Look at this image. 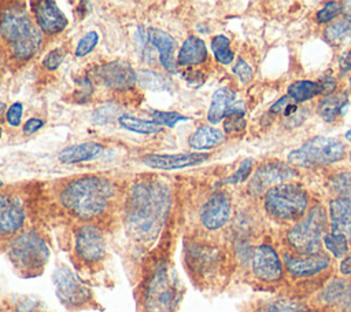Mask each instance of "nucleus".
Listing matches in <instances>:
<instances>
[{
    "instance_id": "1",
    "label": "nucleus",
    "mask_w": 351,
    "mask_h": 312,
    "mask_svg": "<svg viewBox=\"0 0 351 312\" xmlns=\"http://www.w3.org/2000/svg\"><path fill=\"white\" fill-rule=\"evenodd\" d=\"M170 210V190L159 180L136 183L125 206V223L129 234L141 241H154Z\"/></svg>"
},
{
    "instance_id": "2",
    "label": "nucleus",
    "mask_w": 351,
    "mask_h": 312,
    "mask_svg": "<svg viewBox=\"0 0 351 312\" xmlns=\"http://www.w3.org/2000/svg\"><path fill=\"white\" fill-rule=\"evenodd\" d=\"M114 195L112 184L99 176H84L70 181L60 192L64 208L81 219H92L107 208Z\"/></svg>"
},
{
    "instance_id": "3",
    "label": "nucleus",
    "mask_w": 351,
    "mask_h": 312,
    "mask_svg": "<svg viewBox=\"0 0 351 312\" xmlns=\"http://www.w3.org/2000/svg\"><path fill=\"white\" fill-rule=\"evenodd\" d=\"M0 36L11 54L19 59H30L41 47L43 33L33 23L23 7L10 5L0 12Z\"/></svg>"
},
{
    "instance_id": "4",
    "label": "nucleus",
    "mask_w": 351,
    "mask_h": 312,
    "mask_svg": "<svg viewBox=\"0 0 351 312\" xmlns=\"http://www.w3.org/2000/svg\"><path fill=\"white\" fill-rule=\"evenodd\" d=\"M180 285L176 274L160 264L147 282L143 302L147 312H174L180 301Z\"/></svg>"
},
{
    "instance_id": "5",
    "label": "nucleus",
    "mask_w": 351,
    "mask_h": 312,
    "mask_svg": "<svg viewBox=\"0 0 351 312\" xmlns=\"http://www.w3.org/2000/svg\"><path fill=\"white\" fill-rule=\"evenodd\" d=\"M306 191L292 183H280L265 192V208L278 220H295L304 214L307 208Z\"/></svg>"
},
{
    "instance_id": "6",
    "label": "nucleus",
    "mask_w": 351,
    "mask_h": 312,
    "mask_svg": "<svg viewBox=\"0 0 351 312\" xmlns=\"http://www.w3.org/2000/svg\"><path fill=\"white\" fill-rule=\"evenodd\" d=\"M344 144L335 137H313L288 154V161L298 166H317L343 159Z\"/></svg>"
},
{
    "instance_id": "7",
    "label": "nucleus",
    "mask_w": 351,
    "mask_h": 312,
    "mask_svg": "<svg viewBox=\"0 0 351 312\" xmlns=\"http://www.w3.org/2000/svg\"><path fill=\"white\" fill-rule=\"evenodd\" d=\"M325 227L326 214L321 206H315L288 231V242L300 254H315L319 250Z\"/></svg>"
},
{
    "instance_id": "8",
    "label": "nucleus",
    "mask_w": 351,
    "mask_h": 312,
    "mask_svg": "<svg viewBox=\"0 0 351 312\" xmlns=\"http://www.w3.org/2000/svg\"><path fill=\"white\" fill-rule=\"evenodd\" d=\"M10 258L21 271H38L48 261L49 249L38 234L27 231L12 241Z\"/></svg>"
},
{
    "instance_id": "9",
    "label": "nucleus",
    "mask_w": 351,
    "mask_h": 312,
    "mask_svg": "<svg viewBox=\"0 0 351 312\" xmlns=\"http://www.w3.org/2000/svg\"><path fill=\"white\" fill-rule=\"evenodd\" d=\"M56 294L60 301L69 305H81L90 298L89 289L66 265H60L52 275Z\"/></svg>"
},
{
    "instance_id": "10",
    "label": "nucleus",
    "mask_w": 351,
    "mask_h": 312,
    "mask_svg": "<svg viewBox=\"0 0 351 312\" xmlns=\"http://www.w3.org/2000/svg\"><path fill=\"white\" fill-rule=\"evenodd\" d=\"M296 176L293 168L281 161H269L258 166L250 181V191L254 195H261L266 188H271L274 183L284 181Z\"/></svg>"
},
{
    "instance_id": "11",
    "label": "nucleus",
    "mask_w": 351,
    "mask_h": 312,
    "mask_svg": "<svg viewBox=\"0 0 351 312\" xmlns=\"http://www.w3.org/2000/svg\"><path fill=\"white\" fill-rule=\"evenodd\" d=\"M97 76L106 87L115 91L130 89L137 81L136 71L123 60H112L101 65L97 70Z\"/></svg>"
},
{
    "instance_id": "12",
    "label": "nucleus",
    "mask_w": 351,
    "mask_h": 312,
    "mask_svg": "<svg viewBox=\"0 0 351 312\" xmlns=\"http://www.w3.org/2000/svg\"><path fill=\"white\" fill-rule=\"evenodd\" d=\"M75 250L89 263L99 261L106 254V242L101 231L95 225H82L75 234Z\"/></svg>"
},
{
    "instance_id": "13",
    "label": "nucleus",
    "mask_w": 351,
    "mask_h": 312,
    "mask_svg": "<svg viewBox=\"0 0 351 312\" xmlns=\"http://www.w3.org/2000/svg\"><path fill=\"white\" fill-rule=\"evenodd\" d=\"M208 158L207 153H178V154H147L141 157V162L152 169L173 170L193 166L204 162Z\"/></svg>"
},
{
    "instance_id": "14",
    "label": "nucleus",
    "mask_w": 351,
    "mask_h": 312,
    "mask_svg": "<svg viewBox=\"0 0 351 312\" xmlns=\"http://www.w3.org/2000/svg\"><path fill=\"white\" fill-rule=\"evenodd\" d=\"M230 213V198L225 192H217L211 195L202 206L200 220L207 230H218L229 221Z\"/></svg>"
},
{
    "instance_id": "15",
    "label": "nucleus",
    "mask_w": 351,
    "mask_h": 312,
    "mask_svg": "<svg viewBox=\"0 0 351 312\" xmlns=\"http://www.w3.org/2000/svg\"><path fill=\"white\" fill-rule=\"evenodd\" d=\"M254 274L263 282H277L282 276V265L277 252L270 245H259L252 257Z\"/></svg>"
},
{
    "instance_id": "16",
    "label": "nucleus",
    "mask_w": 351,
    "mask_h": 312,
    "mask_svg": "<svg viewBox=\"0 0 351 312\" xmlns=\"http://www.w3.org/2000/svg\"><path fill=\"white\" fill-rule=\"evenodd\" d=\"M25 221L22 202L10 194H0V235H11L21 230Z\"/></svg>"
},
{
    "instance_id": "17",
    "label": "nucleus",
    "mask_w": 351,
    "mask_h": 312,
    "mask_svg": "<svg viewBox=\"0 0 351 312\" xmlns=\"http://www.w3.org/2000/svg\"><path fill=\"white\" fill-rule=\"evenodd\" d=\"M36 21L45 34H56L67 26V18L52 0H41L36 3Z\"/></svg>"
},
{
    "instance_id": "18",
    "label": "nucleus",
    "mask_w": 351,
    "mask_h": 312,
    "mask_svg": "<svg viewBox=\"0 0 351 312\" xmlns=\"http://www.w3.org/2000/svg\"><path fill=\"white\" fill-rule=\"evenodd\" d=\"M284 260H285V267H287L288 272L291 275L299 276V278L315 275V274L326 269L330 264L329 257H326L325 254H321V253L310 254L303 258H296L289 254H285Z\"/></svg>"
},
{
    "instance_id": "19",
    "label": "nucleus",
    "mask_w": 351,
    "mask_h": 312,
    "mask_svg": "<svg viewBox=\"0 0 351 312\" xmlns=\"http://www.w3.org/2000/svg\"><path fill=\"white\" fill-rule=\"evenodd\" d=\"M147 38L149 44L158 49L159 62L163 66V69L169 73H176L177 59L174 58V51H176L174 38L169 33L160 29H149L147 32Z\"/></svg>"
},
{
    "instance_id": "20",
    "label": "nucleus",
    "mask_w": 351,
    "mask_h": 312,
    "mask_svg": "<svg viewBox=\"0 0 351 312\" xmlns=\"http://www.w3.org/2000/svg\"><path fill=\"white\" fill-rule=\"evenodd\" d=\"M330 227L335 234H341L351 241V201L347 198H335L329 202Z\"/></svg>"
},
{
    "instance_id": "21",
    "label": "nucleus",
    "mask_w": 351,
    "mask_h": 312,
    "mask_svg": "<svg viewBox=\"0 0 351 312\" xmlns=\"http://www.w3.org/2000/svg\"><path fill=\"white\" fill-rule=\"evenodd\" d=\"M103 151V146L96 142H85L80 144H73L69 147H64L59 155L58 159L62 164H78V162H86L93 158H96Z\"/></svg>"
},
{
    "instance_id": "22",
    "label": "nucleus",
    "mask_w": 351,
    "mask_h": 312,
    "mask_svg": "<svg viewBox=\"0 0 351 312\" xmlns=\"http://www.w3.org/2000/svg\"><path fill=\"white\" fill-rule=\"evenodd\" d=\"M207 59V47L204 41L196 36H189L181 45L177 55L178 66L200 65Z\"/></svg>"
},
{
    "instance_id": "23",
    "label": "nucleus",
    "mask_w": 351,
    "mask_h": 312,
    "mask_svg": "<svg viewBox=\"0 0 351 312\" xmlns=\"http://www.w3.org/2000/svg\"><path fill=\"white\" fill-rule=\"evenodd\" d=\"M236 100V92L228 87L219 88L213 93L211 103L207 111V120L211 124H218L226 115L228 109Z\"/></svg>"
},
{
    "instance_id": "24",
    "label": "nucleus",
    "mask_w": 351,
    "mask_h": 312,
    "mask_svg": "<svg viewBox=\"0 0 351 312\" xmlns=\"http://www.w3.org/2000/svg\"><path fill=\"white\" fill-rule=\"evenodd\" d=\"M225 140V135L222 131L203 125L199 126L188 139V144L193 150H208L214 148Z\"/></svg>"
},
{
    "instance_id": "25",
    "label": "nucleus",
    "mask_w": 351,
    "mask_h": 312,
    "mask_svg": "<svg viewBox=\"0 0 351 312\" xmlns=\"http://www.w3.org/2000/svg\"><path fill=\"white\" fill-rule=\"evenodd\" d=\"M347 107H348V95L347 92H341V93L325 96L318 103V113L324 121L333 122L339 117L344 115Z\"/></svg>"
},
{
    "instance_id": "26",
    "label": "nucleus",
    "mask_w": 351,
    "mask_h": 312,
    "mask_svg": "<svg viewBox=\"0 0 351 312\" xmlns=\"http://www.w3.org/2000/svg\"><path fill=\"white\" fill-rule=\"evenodd\" d=\"M318 93H322V87L319 82L315 81H308V80H300V81H293L287 91V95L293 100V102H306Z\"/></svg>"
},
{
    "instance_id": "27",
    "label": "nucleus",
    "mask_w": 351,
    "mask_h": 312,
    "mask_svg": "<svg viewBox=\"0 0 351 312\" xmlns=\"http://www.w3.org/2000/svg\"><path fill=\"white\" fill-rule=\"evenodd\" d=\"M322 298L328 304H347L351 300V287L347 280L335 279L324 289Z\"/></svg>"
},
{
    "instance_id": "28",
    "label": "nucleus",
    "mask_w": 351,
    "mask_h": 312,
    "mask_svg": "<svg viewBox=\"0 0 351 312\" xmlns=\"http://www.w3.org/2000/svg\"><path fill=\"white\" fill-rule=\"evenodd\" d=\"M118 122L123 129L136 132V133H143V135L158 133L162 131V126H159L152 120H143L132 115H119Z\"/></svg>"
},
{
    "instance_id": "29",
    "label": "nucleus",
    "mask_w": 351,
    "mask_h": 312,
    "mask_svg": "<svg viewBox=\"0 0 351 312\" xmlns=\"http://www.w3.org/2000/svg\"><path fill=\"white\" fill-rule=\"evenodd\" d=\"M211 51L215 59L222 65H229L233 60V51L230 48V41L226 36L218 34L211 40Z\"/></svg>"
},
{
    "instance_id": "30",
    "label": "nucleus",
    "mask_w": 351,
    "mask_h": 312,
    "mask_svg": "<svg viewBox=\"0 0 351 312\" xmlns=\"http://www.w3.org/2000/svg\"><path fill=\"white\" fill-rule=\"evenodd\" d=\"M324 245L325 247L332 253L333 257L336 258H344L347 252H348V239L343 236L341 234H325L324 238Z\"/></svg>"
},
{
    "instance_id": "31",
    "label": "nucleus",
    "mask_w": 351,
    "mask_h": 312,
    "mask_svg": "<svg viewBox=\"0 0 351 312\" xmlns=\"http://www.w3.org/2000/svg\"><path fill=\"white\" fill-rule=\"evenodd\" d=\"M258 312H310L300 302L289 301V300H274L263 304Z\"/></svg>"
},
{
    "instance_id": "32",
    "label": "nucleus",
    "mask_w": 351,
    "mask_h": 312,
    "mask_svg": "<svg viewBox=\"0 0 351 312\" xmlns=\"http://www.w3.org/2000/svg\"><path fill=\"white\" fill-rule=\"evenodd\" d=\"M351 30V19L344 16L332 22L326 29H325V37L329 41H340L347 33Z\"/></svg>"
},
{
    "instance_id": "33",
    "label": "nucleus",
    "mask_w": 351,
    "mask_h": 312,
    "mask_svg": "<svg viewBox=\"0 0 351 312\" xmlns=\"http://www.w3.org/2000/svg\"><path fill=\"white\" fill-rule=\"evenodd\" d=\"M137 82L149 89H165L166 84H169L159 74H156L154 71H147V70H143L137 74Z\"/></svg>"
},
{
    "instance_id": "34",
    "label": "nucleus",
    "mask_w": 351,
    "mask_h": 312,
    "mask_svg": "<svg viewBox=\"0 0 351 312\" xmlns=\"http://www.w3.org/2000/svg\"><path fill=\"white\" fill-rule=\"evenodd\" d=\"M186 120L188 117H184L176 111H158V110L152 111V121L156 122L159 126L174 128L177 122L186 121Z\"/></svg>"
},
{
    "instance_id": "35",
    "label": "nucleus",
    "mask_w": 351,
    "mask_h": 312,
    "mask_svg": "<svg viewBox=\"0 0 351 312\" xmlns=\"http://www.w3.org/2000/svg\"><path fill=\"white\" fill-rule=\"evenodd\" d=\"M252 165H254V161L251 158L244 159L240 164V166L230 176H228L226 179L222 180V183L223 184H237V183L244 181L250 176V173L252 170Z\"/></svg>"
},
{
    "instance_id": "36",
    "label": "nucleus",
    "mask_w": 351,
    "mask_h": 312,
    "mask_svg": "<svg viewBox=\"0 0 351 312\" xmlns=\"http://www.w3.org/2000/svg\"><path fill=\"white\" fill-rule=\"evenodd\" d=\"M97 41H99V34H97V32H95V30L88 32V33H86L85 36H82L81 40L78 41V44H77V47H75V56L82 58V56L88 55V54L96 47Z\"/></svg>"
},
{
    "instance_id": "37",
    "label": "nucleus",
    "mask_w": 351,
    "mask_h": 312,
    "mask_svg": "<svg viewBox=\"0 0 351 312\" xmlns=\"http://www.w3.org/2000/svg\"><path fill=\"white\" fill-rule=\"evenodd\" d=\"M343 1H330L325 4V7L317 12V22L325 23L337 18L340 12H343Z\"/></svg>"
},
{
    "instance_id": "38",
    "label": "nucleus",
    "mask_w": 351,
    "mask_h": 312,
    "mask_svg": "<svg viewBox=\"0 0 351 312\" xmlns=\"http://www.w3.org/2000/svg\"><path fill=\"white\" fill-rule=\"evenodd\" d=\"M330 186L336 192H340L343 197L351 201V173H340L330 179Z\"/></svg>"
},
{
    "instance_id": "39",
    "label": "nucleus",
    "mask_w": 351,
    "mask_h": 312,
    "mask_svg": "<svg viewBox=\"0 0 351 312\" xmlns=\"http://www.w3.org/2000/svg\"><path fill=\"white\" fill-rule=\"evenodd\" d=\"M118 115V109L114 104H104L93 113V121L97 124H107Z\"/></svg>"
},
{
    "instance_id": "40",
    "label": "nucleus",
    "mask_w": 351,
    "mask_h": 312,
    "mask_svg": "<svg viewBox=\"0 0 351 312\" xmlns=\"http://www.w3.org/2000/svg\"><path fill=\"white\" fill-rule=\"evenodd\" d=\"M63 59H64V51L62 48H55L44 56L43 65L48 70H55L62 65Z\"/></svg>"
},
{
    "instance_id": "41",
    "label": "nucleus",
    "mask_w": 351,
    "mask_h": 312,
    "mask_svg": "<svg viewBox=\"0 0 351 312\" xmlns=\"http://www.w3.org/2000/svg\"><path fill=\"white\" fill-rule=\"evenodd\" d=\"M22 113H23V107L21 102H15L12 103L5 113V120L11 126H18L21 124L22 120Z\"/></svg>"
},
{
    "instance_id": "42",
    "label": "nucleus",
    "mask_w": 351,
    "mask_h": 312,
    "mask_svg": "<svg viewBox=\"0 0 351 312\" xmlns=\"http://www.w3.org/2000/svg\"><path fill=\"white\" fill-rule=\"evenodd\" d=\"M233 73H234L243 82H248V81L252 78V74H254L252 67H251L247 62H244L243 59H239V60L236 62V65L233 66Z\"/></svg>"
},
{
    "instance_id": "43",
    "label": "nucleus",
    "mask_w": 351,
    "mask_h": 312,
    "mask_svg": "<svg viewBox=\"0 0 351 312\" xmlns=\"http://www.w3.org/2000/svg\"><path fill=\"white\" fill-rule=\"evenodd\" d=\"M223 128L226 133H234V132H240L245 128V121L243 117L239 115H232V117H226L225 122H223Z\"/></svg>"
},
{
    "instance_id": "44",
    "label": "nucleus",
    "mask_w": 351,
    "mask_h": 312,
    "mask_svg": "<svg viewBox=\"0 0 351 312\" xmlns=\"http://www.w3.org/2000/svg\"><path fill=\"white\" fill-rule=\"evenodd\" d=\"M43 125H44V121H43V120L36 118V117H32V118H29V120L23 124V133L32 135V133L37 132Z\"/></svg>"
},
{
    "instance_id": "45",
    "label": "nucleus",
    "mask_w": 351,
    "mask_h": 312,
    "mask_svg": "<svg viewBox=\"0 0 351 312\" xmlns=\"http://www.w3.org/2000/svg\"><path fill=\"white\" fill-rule=\"evenodd\" d=\"M318 82L322 87V93H326V96L332 95V92L336 89V80L332 76H324Z\"/></svg>"
},
{
    "instance_id": "46",
    "label": "nucleus",
    "mask_w": 351,
    "mask_h": 312,
    "mask_svg": "<svg viewBox=\"0 0 351 312\" xmlns=\"http://www.w3.org/2000/svg\"><path fill=\"white\" fill-rule=\"evenodd\" d=\"M291 102H293L288 95H285V96H282V98H280L271 107H270V113H273V114H278V113H282L284 114V111L287 110V107L291 104Z\"/></svg>"
},
{
    "instance_id": "47",
    "label": "nucleus",
    "mask_w": 351,
    "mask_h": 312,
    "mask_svg": "<svg viewBox=\"0 0 351 312\" xmlns=\"http://www.w3.org/2000/svg\"><path fill=\"white\" fill-rule=\"evenodd\" d=\"M339 69L344 74L351 70V49L344 51L339 58Z\"/></svg>"
},
{
    "instance_id": "48",
    "label": "nucleus",
    "mask_w": 351,
    "mask_h": 312,
    "mask_svg": "<svg viewBox=\"0 0 351 312\" xmlns=\"http://www.w3.org/2000/svg\"><path fill=\"white\" fill-rule=\"evenodd\" d=\"M340 272L343 275H351V253L347 254L340 263Z\"/></svg>"
},
{
    "instance_id": "49",
    "label": "nucleus",
    "mask_w": 351,
    "mask_h": 312,
    "mask_svg": "<svg viewBox=\"0 0 351 312\" xmlns=\"http://www.w3.org/2000/svg\"><path fill=\"white\" fill-rule=\"evenodd\" d=\"M343 12H344V16L350 18L351 19V1H343Z\"/></svg>"
},
{
    "instance_id": "50",
    "label": "nucleus",
    "mask_w": 351,
    "mask_h": 312,
    "mask_svg": "<svg viewBox=\"0 0 351 312\" xmlns=\"http://www.w3.org/2000/svg\"><path fill=\"white\" fill-rule=\"evenodd\" d=\"M346 139H347L348 142H351V129H350L348 132H346Z\"/></svg>"
},
{
    "instance_id": "51",
    "label": "nucleus",
    "mask_w": 351,
    "mask_h": 312,
    "mask_svg": "<svg viewBox=\"0 0 351 312\" xmlns=\"http://www.w3.org/2000/svg\"><path fill=\"white\" fill-rule=\"evenodd\" d=\"M5 110V106L3 103H0V111H4Z\"/></svg>"
},
{
    "instance_id": "52",
    "label": "nucleus",
    "mask_w": 351,
    "mask_h": 312,
    "mask_svg": "<svg viewBox=\"0 0 351 312\" xmlns=\"http://www.w3.org/2000/svg\"><path fill=\"white\" fill-rule=\"evenodd\" d=\"M1 186H3V180L0 179V187H1Z\"/></svg>"
},
{
    "instance_id": "53",
    "label": "nucleus",
    "mask_w": 351,
    "mask_h": 312,
    "mask_svg": "<svg viewBox=\"0 0 351 312\" xmlns=\"http://www.w3.org/2000/svg\"><path fill=\"white\" fill-rule=\"evenodd\" d=\"M350 87H351V77H350Z\"/></svg>"
},
{
    "instance_id": "54",
    "label": "nucleus",
    "mask_w": 351,
    "mask_h": 312,
    "mask_svg": "<svg viewBox=\"0 0 351 312\" xmlns=\"http://www.w3.org/2000/svg\"><path fill=\"white\" fill-rule=\"evenodd\" d=\"M0 137H1V128H0Z\"/></svg>"
},
{
    "instance_id": "55",
    "label": "nucleus",
    "mask_w": 351,
    "mask_h": 312,
    "mask_svg": "<svg viewBox=\"0 0 351 312\" xmlns=\"http://www.w3.org/2000/svg\"><path fill=\"white\" fill-rule=\"evenodd\" d=\"M350 159H351V153H350Z\"/></svg>"
}]
</instances>
